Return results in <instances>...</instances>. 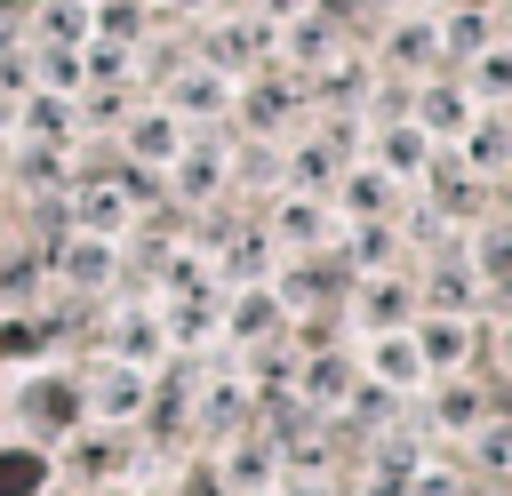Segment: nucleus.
Listing matches in <instances>:
<instances>
[{"mask_svg": "<svg viewBox=\"0 0 512 496\" xmlns=\"http://www.w3.org/2000/svg\"><path fill=\"white\" fill-rule=\"evenodd\" d=\"M0 496H40V456L32 448H8L0 456Z\"/></svg>", "mask_w": 512, "mask_h": 496, "instance_id": "nucleus-1", "label": "nucleus"}]
</instances>
